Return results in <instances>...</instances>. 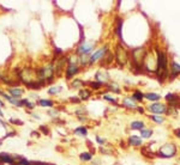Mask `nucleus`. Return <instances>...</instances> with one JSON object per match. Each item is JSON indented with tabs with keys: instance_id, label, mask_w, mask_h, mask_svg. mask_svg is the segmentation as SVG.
<instances>
[{
	"instance_id": "nucleus-13",
	"label": "nucleus",
	"mask_w": 180,
	"mask_h": 165,
	"mask_svg": "<svg viewBox=\"0 0 180 165\" xmlns=\"http://www.w3.org/2000/svg\"><path fill=\"white\" fill-rule=\"evenodd\" d=\"M180 76V65L178 62H175L174 60H172L169 62V79L168 80H173L177 77Z\"/></svg>"
},
{
	"instance_id": "nucleus-20",
	"label": "nucleus",
	"mask_w": 180,
	"mask_h": 165,
	"mask_svg": "<svg viewBox=\"0 0 180 165\" xmlns=\"http://www.w3.org/2000/svg\"><path fill=\"white\" fill-rule=\"evenodd\" d=\"M144 99L151 103L158 102L161 99V94H156V92H147V94H144Z\"/></svg>"
},
{
	"instance_id": "nucleus-15",
	"label": "nucleus",
	"mask_w": 180,
	"mask_h": 165,
	"mask_svg": "<svg viewBox=\"0 0 180 165\" xmlns=\"http://www.w3.org/2000/svg\"><path fill=\"white\" fill-rule=\"evenodd\" d=\"M105 87L109 91L110 94H120L121 92V87L117 81H109L108 84L105 85Z\"/></svg>"
},
{
	"instance_id": "nucleus-29",
	"label": "nucleus",
	"mask_w": 180,
	"mask_h": 165,
	"mask_svg": "<svg viewBox=\"0 0 180 165\" xmlns=\"http://www.w3.org/2000/svg\"><path fill=\"white\" fill-rule=\"evenodd\" d=\"M75 135H78V136H86L88 135V128L84 126H80V127H77L75 131H73Z\"/></svg>"
},
{
	"instance_id": "nucleus-39",
	"label": "nucleus",
	"mask_w": 180,
	"mask_h": 165,
	"mask_svg": "<svg viewBox=\"0 0 180 165\" xmlns=\"http://www.w3.org/2000/svg\"><path fill=\"white\" fill-rule=\"evenodd\" d=\"M10 122H12L13 125H18V126H22L23 122L21 120H17V118H10Z\"/></svg>"
},
{
	"instance_id": "nucleus-27",
	"label": "nucleus",
	"mask_w": 180,
	"mask_h": 165,
	"mask_svg": "<svg viewBox=\"0 0 180 165\" xmlns=\"http://www.w3.org/2000/svg\"><path fill=\"white\" fill-rule=\"evenodd\" d=\"M79 159H80V162H83V163H86V162H91L93 160V153L91 152H82L80 154H79Z\"/></svg>"
},
{
	"instance_id": "nucleus-31",
	"label": "nucleus",
	"mask_w": 180,
	"mask_h": 165,
	"mask_svg": "<svg viewBox=\"0 0 180 165\" xmlns=\"http://www.w3.org/2000/svg\"><path fill=\"white\" fill-rule=\"evenodd\" d=\"M102 98H103L105 101H107V102L112 103L113 105H118L117 98H115L114 96H112V94H102Z\"/></svg>"
},
{
	"instance_id": "nucleus-11",
	"label": "nucleus",
	"mask_w": 180,
	"mask_h": 165,
	"mask_svg": "<svg viewBox=\"0 0 180 165\" xmlns=\"http://www.w3.org/2000/svg\"><path fill=\"white\" fill-rule=\"evenodd\" d=\"M109 79H110L109 73L106 71L105 68H101L100 71H97L95 73V80L99 81V83H101V84H103V85L108 84Z\"/></svg>"
},
{
	"instance_id": "nucleus-34",
	"label": "nucleus",
	"mask_w": 180,
	"mask_h": 165,
	"mask_svg": "<svg viewBox=\"0 0 180 165\" xmlns=\"http://www.w3.org/2000/svg\"><path fill=\"white\" fill-rule=\"evenodd\" d=\"M22 101V105L23 107H27V108H29V109H34L35 108V104L32 103L29 99H21Z\"/></svg>"
},
{
	"instance_id": "nucleus-9",
	"label": "nucleus",
	"mask_w": 180,
	"mask_h": 165,
	"mask_svg": "<svg viewBox=\"0 0 180 165\" xmlns=\"http://www.w3.org/2000/svg\"><path fill=\"white\" fill-rule=\"evenodd\" d=\"M166 102H167V105L168 107H173V108H177L179 110L180 109V96L177 94H167L166 97H164Z\"/></svg>"
},
{
	"instance_id": "nucleus-25",
	"label": "nucleus",
	"mask_w": 180,
	"mask_h": 165,
	"mask_svg": "<svg viewBox=\"0 0 180 165\" xmlns=\"http://www.w3.org/2000/svg\"><path fill=\"white\" fill-rule=\"evenodd\" d=\"M149 118L155 123V125H163L166 122V117L162 115H149Z\"/></svg>"
},
{
	"instance_id": "nucleus-19",
	"label": "nucleus",
	"mask_w": 180,
	"mask_h": 165,
	"mask_svg": "<svg viewBox=\"0 0 180 165\" xmlns=\"http://www.w3.org/2000/svg\"><path fill=\"white\" fill-rule=\"evenodd\" d=\"M91 96H93V91L90 90V89H82V90H79V94H78V97L80 101H88L89 98H91Z\"/></svg>"
},
{
	"instance_id": "nucleus-36",
	"label": "nucleus",
	"mask_w": 180,
	"mask_h": 165,
	"mask_svg": "<svg viewBox=\"0 0 180 165\" xmlns=\"http://www.w3.org/2000/svg\"><path fill=\"white\" fill-rule=\"evenodd\" d=\"M95 140H96V142H97L99 145H101V146H105V145L107 144V142H106V139L100 136V135H96V136H95Z\"/></svg>"
},
{
	"instance_id": "nucleus-17",
	"label": "nucleus",
	"mask_w": 180,
	"mask_h": 165,
	"mask_svg": "<svg viewBox=\"0 0 180 165\" xmlns=\"http://www.w3.org/2000/svg\"><path fill=\"white\" fill-rule=\"evenodd\" d=\"M23 90L21 87H8V94L11 97L16 98V99H22V96H23Z\"/></svg>"
},
{
	"instance_id": "nucleus-10",
	"label": "nucleus",
	"mask_w": 180,
	"mask_h": 165,
	"mask_svg": "<svg viewBox=\"0 0 180 165\" xmlns=\"http://www.w3.org/2000/svg\"><path fill=\"white\" fill-rule=\"evenodd\" d=\"M123 108H126L129 110H137V108L139 107V104L134 101L132 96H126L121 99V104H120Z\"/></svg>"
},
{
	"instance_id": "nucleus-26",
	"label": "nucleus",
	"mask_w": 180,
	"mask_h": 165,
	"mask_svg": "<svg viewBox=\"0 0 180 165\" xmlns=\"http://www.w3.org/2000/svg\"><path fill=\"white\" fill-rule=\"evenodd\" d=\"M86 84H88V86H89V89H90V90H94V91H99V90H101L102 87H105V85H103V84L99 83V81H96V80L88 81Z\"/></svg>"
},
{
	"instance_id": "nucleus-38",
	"label": "nucleus",
	"mask_w": 180,
	"mask_h": 165,
	"mask_svg": "<svg viewBox=\"0 0 180 165\" xmlns=\"http://www.w3.org/2000/svg\"><path fill=\"white\" fill-rule=\"evenodd\" d=\"M136 111H138V114L139 115H145V111H147V108H144V107H142V105H139L138 108H137V110Z\"/></svg>"
},
{
	"instance_id": "nucleus-23",
	"label": "nucleus",
	"mask_w": 180,
	"mask_h": 165,
	"mask_svg": "<svg viewBox=\"0 0 180 165\" xmlns=\"http://www.w3.org/2000/svg\"><path fill=\"white\" fill-rule=\"evenodd\" d=\"M86 83L85 81H83L82 79H73L72 81H71V89H75V90H82V89H84V85H85Z\"/></svg>"
},
{
	"instance_id": "nucleus-1",
	"label": "nucleus",
	"mask_w": 180,
	"mask_h": 165,
	"mask_svg": "<svg viewBox=\"0 0 180 165\" xmlns=\"http://www.w3.org/2000/svg\"><path fill=\"white\" fill-rule=\"evenodd\" d=\"M155 76L160 83L169 79V60L168 54L163 48H156V72Z\"/></svg>"
},
{
	"instance_id": "nucleus-42",
	"label": "nucleus",
	"mask_w": 180,
	"mask_h": 165,
	"mask_svg": "<svg viewBox=\"0 0 180 165\" xmlns=\"http://www.w3.org/2000/svg\"><path fill=\"white\" fill-rule=\"evenodd\" d=\"M70 101H71V102H73V103H75V102H76V103H80V99H79V97H78V98H77V97H71Z\"/></svg>"
},
{
	"instance_id": "nucleus-35",
	"label": "nucleus",
	"mask_w": 180,
	"mask_h": 165,
	"mask_svg": "<svg viewBox=\"0 0 180 165\" xmlns=\"http://www.w3.org/2000/svg\"><path fill=\"white\" fill-rule=\"evenodd\" d=\"M102 154H105V156H112L113 154V151L109 149L108 147H106V146H101V149H100Z\"/></svg>"
},
{
	"instance_id": "nucleus-3",
	"label": "nucleus",
	"mask_w": 180,
	"mask_h": 165,
	"mask_svg": "<svg viewBox=\"0 0 180 165\" xmlns=\"http://www.w3.org/2000/svg\"><path fill=\"white\" fill-rule=\"evenodd\" d=\"M178 156V147L172 141L164 142L156 151V157L161 159H171Z\"/></svg>"
},
{
	"instance_id": "nucleus-37",
	"label": "nucleus",
	"mask_w": 180,
	"mask_h": 165,
	"mask_svg": "<svg viewBox=\"0 0 180 165\" xmlns=\"http://www.w3.org/2000/svg\"><path fill=\"white\" fill-rule=\"evenodd\" d=\"M48 115L52 116V117H58V116H59V110H49V111H48Z\"/></svg>"
},
{
	"instance_id": "nucleus-48",
	"label": "nucleus",
	"mask_w": 180,
	"mask_h": 165,
	"mask_svg": "<svg viewBox=\"0 0 180 165\" xmlns=\"http://www.w3.org/2000/svg\"><path fill=\"white\" fill-rule=\"evenodd\" d=\"M0 116H1V117L4 116V114H2V111H1V109H0Z\"/></svg>"
},
{
	"instance_id": "nucleus-4",
	"label": "nucleus",
	"mask_w": 180,
	"mask_h": 165,
	"mask_svg": "<svg viewBox=\"0 0 180 165\" xmlns=\"http://www.w3.org/2000/svg\"><path fill=\"white\" fill-rule=\"evenodd\" d=\"M114 60L121 67H124L126 63L129 62V60H130V53L127 52V49L121 43H118L117 46H115V49H114Z\"/></svg>"
},
{
	"instance_id": "nucleus-43",
	"label": "nucleus",
	"mask_w": 180,
	"mask_h": 165,
	"mask_svg": "<svg viewBox=\"0 0 180 165\" xmlns=\"http://www.w3.org/2000/svg\"><path fill=\"white\" fill-rule=\"evenodd\" d=\"M40 129H41V131H43V132H45V134H48V128H47V127L41 126V127H40Z\"/></svg>"
},
{
	"instance_id": "nucleus-8",
	"label": "nucleus",
	"mask_w": 180,
	"mask_h": 165,
	"mask_svg": "<svg viewBox=\"0 0 180 165\" xmlns=\"http://www.w3.org/2000/svg\"><path fill=\"white\" fill-rule=\"evenodd\" d=\"M67 56H61L59 59H56V62L54 65V74L59 76L64 71H66V67H67Z\"/></svg>"
},
{
	"instance_id": "nucleus-33",
	"label": "nucleus",
	"mask_w": 180,
	"mask_h": 165,
	"mask_svg": "<svg viewBox=\"0 0 180 165\" xmlns=\"http://www.w3.org/2000/svg\"><path fill=\"white\" fill-rule=\"evenodd\" d=\"M63 91V87L61 86H52L48 89V94H52V96H54V94H60Z\"/></svg>"
},
{
	"instance_id": "nucleus-2",
	"label": "nucleus",
	"mask_w": 180,
	"mask_h": 165,
	"mask_svg": "<svg viewBox=\"0 0 180 165\" xmlns=\"http://www.w3.org/2000/svg\"><path fill=\"white\" fill-rule=\"evenodd\" d=\"M147 55H148V50L145 47H136L131 50L130 62L132 65V68L136 72L143 71V65H144Z\"/></svg>"
},
{
	"instance_id": "nucleus-5",
	"label": "nucleus",
	"mask_w": 180,
	"mask_h": 165,
	"mask_svg": "<svg viewBox=\"0 0 180 165\" xmlns=\"http://www.w3.org/2000/svg\"><path fill=\"white\" fill-rule=\"evenodd\" d=\"M167 108H168V105L166 103L155 102L147 105V111L151 112L153 115H162V116H164L166 112H167Z\"/></svg>"
},
{
	"instance_id": "nucleus-32",
	"label": "nucleus",
	"mask_w": 180,
	"mask_h": 165,
	"mask_svg": "<svg viewBox=\"0 0 180 165\" xmlns=\"http://www.w3.org/2000/svg\"><path fill=\"white\" fill-rule=\"evenodd\" d=\"M178 112H179V110L177 109V108L168 107V108H167L166 115H167V116H171V117H177V116H178Z\"/></svg>"
},
{
	"instance_id": "nucleus-6",
	"label": "nucleus",
	"mask_w": 180,
	"mask_h": 165,
	"mask_svg": "<svg viewBox=\"0 0 180 165\" xmlns=\"http://www.w3.org/2000/svg\"><path fill=\"white\" fill-rule=\"evenodd\" d=\"M108 52H109V47H108V44H105V46L100 47L99 49H96L93 54H90L89 66H91V65H94V63L101 61L102 59H103V56L107 54Z\"/></svg>"
},
{
	"instance_id": "nucleus-24",
	"label": "nucleus",
	"mask_w": 180,
	"mask_h": 165,
	"mask_svg": "<svg viewBox=\"0 0 180 165\" xmlns=\"http://www.w3.org/2000/svg\"><path fill=\"white\" fill-rule=\"evenodd\" d=\"M154 135V129L151 128H144L139 132V136L142 139H150Z\"/></svg>"
},
{
	"instance_id": "nucleus-46",
	"label": "nucleus",
	"mask_w": 180,
	"mask_h": 165,
	"mask_svg": "<svg viewBox=\"0 0 180 165\" xmlns=\"http://www.w3.org/2000/svg\"><path fill=\"white\" fill-rule=\"evenodd\" d=\"M1 108H5V104H4V102L0 99V109H1Z\"/></svg>"
},
{
	"instance_id": "nucleus-22",
	"label": "nucleus",
	"mask_w": 180,
	"mask_h": 165,
	"mask_svg": "<svg viewBox=\"0 0 180 165\" xmlns=\"http://www.w3.org/2000/svg\"><path fill=\"white\" fill-rule=\"evenodd\" d=\"M113 60H114V54L108 52L107 54L103 56V59L100 61V63H101V66L106 67V66H108V65H110V63L113 62Z\"/></svg>"
},
{
	"instance_id": "nucleus-44",
	"label": "nucleus",
	"mask_w": 180,
	"mask_h": 165,
	"mask_svg": "<svg viewBox=\"0 0 180 165\" xmlns=\"http://www.w3.org/2000/svg\"><path fill=\"white\" fill-rule=\"evenodd\" d=\"M12 135H16V132H10L8 134L5 135V138H7V136H12Z\"/></svg>"
},
{
	"instance_id": "nucleus-28",
	"label": "nucleus",
	"mask_w": 180,
	"mask_h": 165,
	"mask_svg": "<svg viewBox=\"0 0 180 165\" xmlns=\"http://www.w3.org/2000/svg\"><path fill=\"white\" fill-rule=\"evenodd\" d=\"M132 97L137 103H143V101H144V94L139 90H133Z\"/></svg>"
},
{
	"instance_id": "nucleus-40",
	"label": "nucleus",
	"mask_w": 180,
	"mask_h": 165,
	"mask_svg": "<svg viewBox=\"0 0 180 165\" xmlns=\"http://www.w3.org/2000/svg\"><path fill=\"white\" fill-rule=\"evenodd\" d=\"M173 134H174V136H175L177 139H179V140H180V128L174 129V131H173Z\"/></svg>"
},
{
	"instance_id": "nucleus-30",
	"label": "nucleus",
	"mask_w": 180,
	"mask_h": 165,
	"mask_svg": "<svg viewBox=\"0 0 180 165\" xmlns=\"http://www.w3.org/2000/svg\"><path fill=\"white\" fill-rule=\"evenodd\" d=\"M37 105L43 107V108H53L54 107V102L51 101V99H39Z\"/></svg>"
},
{
	"instance_id": "nucleus-47",
	"label": "nucleus",
	"mask_w": 180,
	"mask_h": 165,
	"mask_svg": "<svg viewBox=\"0 0 180 165\" xmlns=\"http://www.w3.org/2000/svg\"><path fill=\"white\" fill-rule=\"evenodd\" d=\"M32 117H35L36 120H40V118H41L39 115H36V114H32Z\"/></svg>"
},
{
	"instance_id": "nucleus-18",
	"label": "nucleus",
	"mask_w": 180,
	"mask_h": 165,
	"mask_svg": "<svg viewBox=\"0 0 180 165\" xmlns=\"http://www.w3.org/2000/svg\"><path fill=\"white\" fill-rule=\"evenodd\" d=\"M130 128L132 131H139L141 132L142 129H144L147 127H145V122L144 121H142V120H133L132 122L130 123Z\"/></svg>"
},
{
	"instance_id": "nucleus-49",
	"label": "nucleus",
	"mask_w": 180,
	"mask_h": 165,
	"mask_svg": "<svg viewBox=\"0 0 180 165\" xmlns=\"http://www.w3.org/2000/svg\"><path fill=\"white\" fill-rule=\"evenodd\" d=\"M0 81H1V74H0Z\"/></svg>"
},
{
	"instance_id": "nucleus-12",
	"label": "nucleus",
	"mask_w": 180,
	"mask_h": 165,
	"mask_svg": "<svg viewBox=\"0 0 180 165\" xmlns=\"http://www.w3.org/2000/svg\"><path fill=\"white\" fill-rule=\"evenodd\" d=\"M80 71V66L79 65H67L66 71H65V78L67 80L72 79L75 76H77Z\"/></svg>"
},
{
	"instance_id": "nucleus-21",
	"label": "nucleus",
	"mask_w": 180,
	"mask_h": 165,
	"mask_svg": "<svg viewBox=\"0 0 180 165\" xmlns=\"http://www.w3.org/2000/svg\"><path fill=\"white\" fill-rule=\"evenodd\" d=\"M123 24H124V21L123 19H118L115 25H114V32L119 36L120 41H123Z\"/></svg>"
},
{
	"instance_id": "nucleus-41",
	"label": "nucleus",
	"mask_w": 180,
	"mask_h": 165,
	"mask_svg": "<svg viewBox=\"0 0 180 165\" xmlns=\"http://www.w3.org/2000/svg\"><path fill=\"white\" fill-rule=\"evenodd\" d=\"M93 165H101V160L99 158H95L93 159Z\"/></svg>"
},
{
	"instance_id": "nucleus-50",
	"label": "nucleus",
	"mask_w": 180,
	"mask_h": 165,
	"mask_svg": "<svg viewBox=\"0 0 180 165\" xmlns=\"http://www.w3.org/2000/svg\"><path fill=\"white\" fill-rule=\"evenodd\" d=\"M0 145H1V139H0Z\"/></svg>"
},
{
	"instance_id": "nucleus-16",
	"label": "nucleus",
	"mask_w": 180,
	"mask_h": 165,
	"mask_svg": "<svg viewBox=\"0 0 180 165\" xmlns=\"http://www.w3.org/2000/svg\"><path fill=\"white\" fill-rule=\"evenodd\" d=\"M0 163H6V164H10V165H16V160L15 158L11 157L10 154H7L6 152H1L0 153Z\"/></svg>"
},
{
	"instance_id": "nucleus-14",
	"label": "nucleus",
	"mask_w": 180,
	"mask_h": 165,
	"mask_svg": "<svg viewBox=\"0 0 180 165\" xmlns=\"http://www.w3.org/2000/svg\"><path fill=\"white\" fill-rule=\"evenodd\" d=\"M127 144L129 146H132V147H143L144 142L139 135H130L127 139Z\"/></svg>"
},
{
	"instance_id": "nucleus-7",
	"label": "nucleus",
	"mask_w": 180,
	"mask_h": 165,
	"mask_svg": "<svg viewBox=\"0 0 180 165\" xmlns=\"http://www.w3.org/2000/svg\"><path fill=\"white\" fill-rule=\"evenodd\" d=\"M95 46H96V42H94V41H90V42L84 41V42L79 43L78 47L76 48V54L77 55L90 54V53L95 49Z\"/></svg>"
},
{
	"instance_id": "nucleus-45",
	"label": "nucleus",
	"mask_w": 180,
	"mask_h": 165,
	"mask_svg": "<svg viewBox=\"0 0 180 165\" xmlns=\"http://www.w3.org/2000/svg\"><path fill=\"white\" fill-rule=\"evenodd\" d=\"M0 125H1V126H2V127H5V128L7 127V125H6V123H5V122H4L2 120H0Z\"/></svg>"
}]
</instances>
